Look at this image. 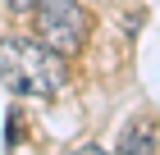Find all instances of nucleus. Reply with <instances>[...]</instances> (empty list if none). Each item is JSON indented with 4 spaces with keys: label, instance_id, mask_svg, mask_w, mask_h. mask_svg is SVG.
I'll return each mask as SVG.
<instances>
[{
    "label": "nucleus",
    "instance_id": "1",
    "mask_svg": "<svg viewBox=\"0 0 160 155\" xmlns=\"http://www.w3.org/2000/svg\"><path fill=\"white\" fill-rule=\"evenodd\" d=\"M0 82L14 96H55L69 87V69L64 55L46 46V41H28V36H5L0 41Z\"/></svg>",
    "mask_w": 160,
    "mask_h": 155
},
{
    "label": "nucleus",
    "instance_id": "2",
    "mask_svg": "<svg viewBox=\"0 0 160 155\" xmlns=\"http://www.w3.org/2000/svg\"><path fill=\"white\" fill-rule=\"evenodd\" d=\"M37 14V32L55 55H78L87 41V14L78 0H37L32 5Z\"/></svg>",
    "mask_w": 160,
    "mask_h": 155
},
{
    "label": "nucleus",
    "instance_id": "3",
    "mask_svg": "<svg viewBox=\"0 0 160 155\" xmlns=\"http://www.w3.org/2000/svg\"><path fill=\"white\" fill-rule=\"evenodd\" d=\"M114 155H156V132H151V123H133V128L119 137V151Z\"/></svg>",
    "mask_w": 160,
    "mask_h": 155
},
{
    "label": "nucleus",
    "instance_id": "4",
    "mask_svg": "<svg viewBox=\"0 0 160 155\" xmlns=\"http://www.w3.org/2000/svg\"><path fill=\"white\" fill-rule=\"evenodd\" d=\"M5 128H9V132H5V142H18V137H23V119H18V114H14V109H9V123H5Z\"/></svg>",
    "mask_w": 160,
    "mask_h": 155
},
{
    "label": "nucleus",
    "instance_id": "5",
    "mask_svg": "<svg viewBox=\"0 0 160 155\" xmlns=\"http://www.w3.org/2000/svg\"><path fill=\"white\" fill-rule=\"evenodd\" d=\"M64 155H105L96 142H82V146H73V151H64Z\"/></svg>",
    "mask_w": 160,
    "mask_h": 155
},
{
    "label": "nucleus",
    "instance_id": "6",
    "mask_svg": "<svg viewBox=\"0 0 160 155\" xmlns=\"http://www.w3.org/2000/svg\"><path fill=\"white\" fill-rule=\"evenodd\" d=\"M5 5H9L14 14H28V9H32V5H37V0H5Z\"/></svg>",
    "mask_w": 160,
    "mask_h": 155
}]
</instances>
